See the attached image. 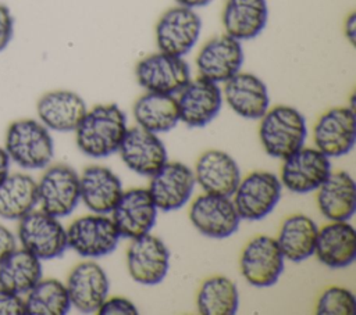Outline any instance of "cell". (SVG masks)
I'll return each mask as SVG.
<instances>
[{
    "mask_svg": "<svg viewBox=\"0 0 356 315\" xmlns=\"http://www.w3.org/2000/svg\"><path fill=\"white\" fill-rule=\"evenodd\" d=\"M127 129L125 112L111 103L88 110L74 132L76 146L85 155L103 158L118 151Z\"/></svg>",
    "mask_w": 356,
    "mask_h": 315,
    "instance_id": "obj_1",
    "label": "cell"
},
{
    "mask_svg": "<svg viewBox=\"0 0 356 315\" xmlns=\"http://www.w3.org/2000/svg\"><path fill=\"white\" fill-rule=\"evenodd\" d=\"M4 150L10 161L19 168L43 169L53 160L54 143L49 129L40 121L22 118L8 125Z\"/></svg>",
    "mask_w": 356,
    "mask_h": 315,
    "instance_id": "obj_2",
    "label": "cell"
},
{
    "mask_svg": "<svg viewBox=\"0 0 356 315\" xmlns=\"http://www.w3.org/2000/svg\"><path fill=\"white\" fill-rule=\"evenodd\" d=\"M306 136V119L295 107L277 105L268 108L260 118V143L264 151L274 158L284 160L303 147Z\"/></svg>",
    "mask_w": 356,
    "mask_h": 315,
    "instance_id": "obj_3",
    "label": "cell"
},
{
    "mask_svg": "<svg viewBox=\"0 0 356 315\" xmlns=\"http://www.w3.org/2000/svg\"><path fill=\"white\" fill-rule=\"evenodd\" d=\"M17 240L21 247L42 259L61 257L68 247L67 229L58 218L33 210L18 221Z\"/></svg>",
    "mask_w": 356,
    "mask_h": 315,
    "instance_id": "obj_4",
    "label": "cell"
},
{
    "mask_svg": "<svg viewBox=\"0 0 356 315\" xmlns=\"http://www.w3.org/2000/svg\"><path fill=\"white\" fill-rule=\"evenodd\" d=\"M81 200L79 175L67 164L47 165L38 182V204L40 210L63 218L70 215Z\"/></svg>",
    "mask_w": 356,
    "mask_h": 315,
    "instance_id": "obj_5",
    "label": "cell"
},
{
    "mask_svg": "<svg viewBox=\"0 0 356 315\" xmlns=\"http://www.w3.org/2000/svg\"><path fill=\"white\" fill-rule=\"evenodd\" d=\"M282 185L277 175L266 171H256L241 179L234 191V205L246 221L266 218L281 198Z\"/></svg>",
    "mask_w": 356,
    "mask_h": 315,
    "instance_id": "obj_6",
    "label": "cell"
},
{
    "mask_svg": "<svg viewBox=\"0 0 356 315\" xmlns=\"http://www.w3.org/2000/svg\"><path fill=\"white\" fill-rule=\"evenodd\" d=\"M120 239L113 219L106 214L81 216L67 228L68 247L86 258L104 257L113 253Z\"/></svg>",
    "mask_w": 356,
    "mask_h": 315,
    "instance_id": "obj_7",
    "label": "cell"
},
{
    "mask_svg": "<svg viewBox=\"0 0 356 315\" xmlns=\"http://www.w3.org/2000/svg\"><path fill=\"white\" fill-rule=\"evenodd\" d=\"M202 31L200 15L193 8L175 6L168 8L156 25L159 51L184 57L199 40Z\"/></svg>",
    "mask_w": 356,
    "mask_h": 315,
    "instance_id": "obj_8",
    "label": "cell"
},
{
    "mask_svg": "<svg viewBox=\"0 0 356 315\" xmlns=\"http://www.w3.org/2000/svg\"><path fill=\"white\" fill-rule=\"evenodd\" d=\"M135 75L146 92L175 94L191 80V68L182 57L159 51L143 57L136 64Z\"/></svg>",
    "mask_w": 356,
    "mask_h": 315,
    "instance_id": "obj_9",
    "label": "cell"
},
{
    "mask_svg": "<svg viewBox=\"0 0 356 315\" xmlns=\"http://www.w3.org/2000/svg\"><path fill=\"white\" fill-rule=\"evenodd\" d=\"M285 258L275 239L256 236L248 241L241 254V273L254 287H270L275 284L284 271Z\"/></svg>",
    "mask_w": 356,
    "mask_h": 315,
    "instance_id": "obj_10",
    "label": "cell"
},
{
    "mask_svg": "<svg viewBox=\"0 0 356 315\" xmlns=\"http://www.w3.org/2000/svg\"><path fill=\"white\" fill-rule=\"evenodd\" d=\"M330 172V157L316 147H300L284 158L280 180L282 187L302 194L317 190Z\"/></svg>",
    "mask_w": 356,
    "mask_h": 315,
    "instance_id": "obj_11",
    "label": "cell"
},
{
    "mask_svg": "<svg viewBox=\"0 0 356 315\" xmlns=\"http://www.w3.org/2000/svg\"><path fill=\"white\" fill-rule=\"evenodd\" d=\"M127 266L136 283L154 286L168 272L170 251L160 237L150 233L131 239L127 250Z\"/></svg>",
    "mask_w": 356,
    "mask_h": 315,
    "instance_id": "obj_12",
    "label": "cell"
},
{
    "mask_svg": "<svg viewBox=\"0 0 356 315\" xmlns=\"http://www.w3.org/2000/svg\"><path fill=\"white\" fill-rule=\"evenodd\" d=\"M189 219L197 232L213 239H225L234 235L241 222L231 197L210 193H204L192 201Z\"/></svg>",
    "mask_w": 356,
    "mask_h": 315,
    "instance_id": "obj_13",
    "label": "cell"
},
{
    "mask_svg": "<svg viewBox=\"0 0 356 315\" xmlns=\"http://www.w3.org/2000/svg\"><path fill=\"white\" fill-rule=\"evenodd\" d=\"M222 92L218 83L199 76L191 79L177 97L179 121L191 128L210 124L222 107Z\"/></svg>",
    "mask_w": 356,
    "mask_h": 315,
    "instance_id": "obj_14",
    "label": "cell"
},
{
    "mask_svg": "<svg viewBox=\"0 0 356 315\" xmlns=\"http://www.w3.org/2000/svg\"><path fill=\"white\" fill-rule=\"evenodd\" d=\"M195 185V173L188 165L167 161L150 176L147 190L157 210L175 211L189 201Z\"/></svg>",
    "mask_w": 356,
    "mask_h": 315,
    "instance_id": "obj_15",
    "label": "cell"
},
{
    "mask_svg": "<svg viewBox=\"0 0 356 315\" xmlns=\"http://www.w3.org/2000/svg\"><path fill=\"white\" fill-rule=\"evenodd\" d=\"M157 207L147 189L122 191L111 211V219L121 237L135 239L150 233L156 223Z\"/></svg>",
    "mask_w": 356,
    "mask_h": 315,
    "instance_id": "obj_16",
    "label": "cell"
},
{
    "mask_svg": "<svg viewBox=\"0 0 356 315\" xmlns=\"http://www.w3.org/2000/svg\"><path fill=\"white\" fill-rule=\"evenodd\" d=\"M355 122V110L349 107L325 111L313 128L314 147L330 158L348 154L356 142Z\"/></svg>",
    "mask_w": 356,
    "mask_h": 315,
    "instance_id": "obj_17",
    "label": "cell"
},
{
    "mask_svg": "<svg viewBox=\"0 0 356 315\" xmlns=\"http://www.w3.org/2000/svg\"><path fill=\"white\" fill-rule=\"evenodd\" d=\"M245 56L239 40L224 33L206 42L196 57L199 76L224 83L241 71Z\"/></svg>",
    "mask_w": 356,
    "mask_h": 315,
    "instance_id": "obj_18",
    "label": "cell"
},
{
    "mask_svg": "<svg viewBox=\"0 0 356 315\" xmlns=\"http://www.w3.org/2000/svg\"><path fill=\"white\" fill-rule=\"evenodd\" d=\"M118 153L124 164L142 176H152L168 161L167 148L157 133L138 125L127 129Z\"/></svg>",
    "mask_w": 356,
    "mask_h": 315,
    "instance_id": "obj_19",
    "label": "cell"
},
{
    "mask_svg": "<svg viewBox=\"0 0 356 315\" xmlns=\"http://www.w3.org/2000/svg\"><path fill=\"white\" fill-rule=\"evenodd\" d=\"M71 305L83 314L97 312L108 297L110 282L104 269L95 261H83L74 266L67 279Z\"/></svg>",
    "mask_w": 356,
    "mask_h": 315,
    "instance_id": "obj_20",
    "label": "cell"
},
{
    "mask_svg": "<svg viewBox=\"0 0 356 315\" xmlns=\"http://www.w3.org/2000/svg\"><path fill=\"white\" fill-rule=\"evenodd\" d=\"M222 99L229 108L245 119H260L270 107L266 83L250 72H238L222 87Z\"/></svg>",
    "mask_w": 356,
    "mask_h": 315,
    "instance_id": "obj_21",
    "label": "cell"
},
{
    "mask_svg": "<svg viewBox=\"0 0 356 315\" xmlns=\"http://www.w3.org/2000/svg\"><path fill=\"white\" fill-rule=\"evenodd\" d=\"M195 180L204 193L231 197L241 182L236 161L225 151H204L195 167Z\"/></svg>",
    "mask_w": 356,
    "mask_h": 315,
    "instance_id": "obj_22",
    "label": "cell"
},
{
    "mask_svg": "<svg viewBox=\"0 0 356 315\" xmlns=\"http://www.w3.org/2000/svg\"><path fill=\"white\" fill-rule=\"evenodd\" d=\"M86 111V103L78 93L63 89L44 93L36 104L39 121L56 132H74Z\"/></svg>",
    "mask_w": 356,
    "mask_h": 315,
    "instance_id": "obj_23",
    "label": "cell"
},
{
    "mask_svg": "<svg viewBox=\"0 0 356 315\" xmlns=\"http://www.w3.org/2000/svg\"><path fill=\"white\" fill-rule=\"evenodd\" d=\"M121 179L102 165H90L79 175V196L93 214H108L122 194Z\"/></svg>",
    "mask_w": 356,
    "mask_h": 315,
    "instance_id": "obj_24",
    "label": "cell"
},
{
    "mask_svg": "<svg viewBox=\"0 0 356 315\" xmlns=\"http://www.w3.org/2000/svg\"><path fill=\"white\" fill-rule=\"evenodd\" d=\"M314 254L328 268H345L356 258V230L348 221H330L318 229Z\"/></svg>",
    "mask_w": 356,
    "mask_h": 315,
    "instance_id": "obj_25",
    "label": "cell"
},
{
    "mask_svg": "<svg viewBox=\"0 0 356 315\" xmlns=\"http://www.w3.org/2000/svg\"><path fill=\"white\" fill-rule=\"evenodd\" d=\"M317 207L328 221H349L356 210L353 178L345 171H331L317 189Z\"/></svg>",
    "mask_w": 356,
    "mask_h": 315,
    "instance_id": "obj_26",
    "label": "cell"
},
{
    "mask_svg": "<svg viewBox=\"0 0 356 315\" xmlns=\"http://www.w3.org/2000/svg\"><path fill=\"white\" fill-rule=\"evenodd\" d=\"M267 19V0H227L222 10L225 33L239 42L259 36Z\"/></svg>",
    "mask_w": 356,
    "mask_h": 315,
    "instance_id": "obj_27",
    "label": "cell"
},
{
    "mask_svg": "<svg viewBox=\"0 0 356 315\" xmlns=\"http://www.w3.org/2000/svg\"><path fill=\"white\" fill-rule=\"evenodd\" d=\"M132 112L138 126L153 133L168 132L179 122L178 104L174 94L146 92L135 101Z\"/></svg>",
    "mask_w": 356,
    "mask_h": 315,
    "instance_id": "obj_28",
    "label": "cell"
},
{
    "mask_svg": "<svg viewBox=\"0 0 356 315\" xmlns=\"http://www.w3.org/2000/svg\"><path fill=\"white\" fill-rule=\"evenodd\" d=\"M38 205V182L28 173H8L0 183V218L19 221Z\"/></svg>",
    "mask_w": 356,
    "mask_h": 315,
    "instance_id": "obj_29",
    "label": "cell"
},
{
    "mask_svg": "<svg viewBox=\"0 0 356 315\" xmlns=\"http://www.w3.org/2000/svg\"><path fill=\"white\" fill-rule=\"evenodd\" d=\"M318 228L313 219L303 214L288 216L275 239L285 259L300 262L314 254Z\"/></svg>",
    "mask_w": 356,
    "mask_h": 315,
    "instance_id": "obj_30",
    "label": "cell"
},
{
    "mask_svg": "<svg viewBox=\"0 0 356 315\" xmlns=\"http://www.w3.org/2000/svg\"><path fill=\"white\" fill-rule=\"evenodd\" d=\"M42 279L40 259L22 247H17L0 262V287L26 294Z\"/></svg>",
    "mask_w": 356,
    "mask_h": 315,
    "instance_id": "obj_31",
    "label": "cell"
},
{
    "mask_svg": "<svg viewBox=\"0 0 356 315\" xmlns=\"http://www.w3.org/2000/svg\"><path fill=\"white\" fill-rule=\"evenodd\" d=\"M196 304L203 315H234L239 305L236 284L227 276H211L202 283Z\"/></svg>",
    "mask_w": 356,
    "mask_h": 315,
    "instance_id": "obj_32",
    "label": "cell"
},
{
    "mask_svg": "<svg viewBox=\"0 0 356 315\" xmlns=\"http://www.w3.org/2000/svg\"><path fill=\"white\" fill-rule=\"evenodd\" d=\"M25 314L29 315H64L71 308L67 287L58 279H40L28 293Z\"/></svg>",
    "mask_w": 356,
    "mask_h": 315,
    "instance_id": "obj_33",
    "label": "cell"
},
{
    "mask_svg": "<svg viewBox=\"0 0 356 315\" xmlns=\"http://www.w3.org/2000/svg\"><path fill=\"white\" fill-rule=\"evenodd\" d=\"M355 308L356 300L353 293L341 286L325 289L316 303V314L318 315H352Z\"/></svg>",
    "mask_w": 356,
    "mask_h": 315,
    "instance_id": "obj_34",
    "label": "cell"
},
{
    "mask_svg": "<svg viewBox=\"0 0 356 315\" xmlns=\"http://www.w3.org/2000/svg\"><path fill=\"white\" fill-rule=\"evenodd\" d=\"M139 311L136 305L125 297H107L97 309L100 315H136Z\"/></svg>",
    "mask_w": 356,
    "mask_h": 315,
    "instance_id": "obj_35",
    "label": "cell"
},
{
    "mask_svg": "<svg viewBox=\"0 0 356 315\" xmlns=\"http://www.w3.org/2000/svg\"><path fill=\"white\" fill-rule=\"evenodd\" d=\"M25 314V300L21 294L0 287V315Z\"/></svg>",
    "mask_w": 356,
    "mask_h": 315,
    "instance_id": "obj_36",
    "label": "cell"
},
{
    "mask_svg": "<svg viewBox=\"0 0 356 315\" xmlns=\"http://www.w3.org/2000/svg\"><path fill=\"white\" fill-rule=\"evenodd\" d=\"M14 33V17L10 8L0 3V53L8 46Z\"/></svg>",
    "mask_w": 356,
    "mask_h": 315,
    "instance_id": "obj_37",
    "label": "cell"
},
{
    "mask_svg": "<svg viewBox=\"0 0 356 315\" xmlns=\"http://www.w3.org/2000/svg\"><path fill=\"white\" fill-rule=\"evenodd\" d=\"M17 248V236L4 225H0V262Z\"/></svg>",
    "mask_w": 356,
    "mask_h": 315,
    "instance_id": "obj_38",
    "label": "cell"
},
{
    "mask_svg": "<svg viewBox=\"0 0 356 315\" xmlns=\"http://www.w3.org/2000/svg\"><path fill=\"white\" fill-rule=\"evenodd\" d=\"M343 31H345V36L349 40V43L352 46H355V39H356V14L355 12H350L348 15V18L345 19Z\"/></svg>",
    "mask_w": 356,
    "mask_h": 315,
    "instance_id": "obj_39",
    "label": "cell"
},
{
    "mask_svg": "<svg viewBox=\"0 0 356 315\" xmlns=\"http://www.w3.org/2000/svg\"><path fill=\"white\" fill-rule=\"evenodd\" d=\"M10 164H11V161H10L7 151L4 150V147H0V183L10 173Z\"/></svg>",
    "mask_w": 356,
    "mask_h": 315,
    "instance_id": "obj_40",
    "label": "cell"
},
{
    "mask_svg": "<svg viewBox=\"0 0 356 315\" xmlns=\"http://www.w3.org/2000/svg\"><path fill=\"white\" fill-rule=\"evenodd\" d=\"M177 3V6H182L186 8H200L207 6L211 0H174Z\"/></svg>",
    "mask_w": 356,
    "mask_h": 315,
    "instance_id": "obj_41",
    "label": "cell"
}]
</instances>
